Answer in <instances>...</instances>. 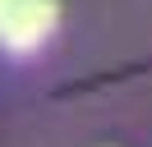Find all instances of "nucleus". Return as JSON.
<instances>
[{
	"mask_svg": "<svg viewBox=\"0 0 152 147\" xmlns=\"http://www.w3.org/2000/svg\"><path fill=\"white\" fill-rule=\"evenodd\" d=\"M56 18H60L56 0H19L14 14H10V23H5V32H0V46L14 51V55L37 51V46L56 32Z\"/></svg>",
	"mask_w": 152,
	"mask_h": 147,
	"instance_id": "f257e3e1",
	"label": "nucleus"
},
{
	"mask_svg": "<svg viewBox=\"0 0 152 147\" xmlns=\"http://www.w3.org/2000/svg\"><path fill=\"white\" fill-rule=\"evenodd\" d=\"M14 5H19V0H0V32H5V23H10V14H14Z\"/></svg>",
	"mask_w": 152,
	"mask_h": 147,
	"instance_id": "f03ea898",
	"label": "nucleus"
}]
</instances>
